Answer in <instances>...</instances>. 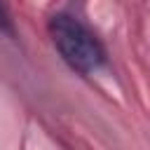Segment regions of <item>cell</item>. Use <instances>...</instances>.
<instances>
[{
    "label": "cell",
    "mask_w": 150,
    "mask_h": 150,
    "mask_svg": "<svg viewBox=\"0 0 150 150\" xmlns=\"http://www.w3.org/2000/svg\"><path fill=\"white\" fill-rule=\"evenodd\" d=\"M49 33H52V40H54L59 54L73 70L89 75L105 63V52H103L101 42L75 16L56 14L49 21Z\"/></svg>",
    "instance_id": "1"
},
{
    "label": "cell",
    "mask_w": 150,
    "mask_h": 150,
    "mask_svg": "<svg viewBox=\"0 0 150 150\" xmlns=\"http://www.w3.org/2000/svg\"><path fill=\"white\" fill-rule=\"evenodd\" d=\"M0 30H5V33H14V28H12V19H9V12H7V7H5V2L0 0Z\"/></svg>",
    "instance_id": "2"
}]
</instances>
